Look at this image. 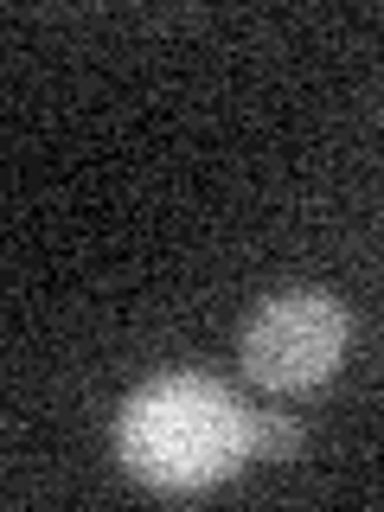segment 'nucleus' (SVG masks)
<instances>
[{
  "label": "nucleus",
  "mask_w": 384,
  "mask_h": 512,
  "mask_svg": "<svg viewBox=\"0 0 384 512\" xmlns=\"http://www.w3.org/2000/svg\"><path fill=\"white\" fill-rule=\"evenodd\" d=\"M116 461L154 493H205L256 461V404L212 372H154L122 397Z\"/></svg>",
  "instance_id": "1"
},
{
  "label": "nucleus",
  "mask_w": 384,
  "mask_h": 512,
  "mask_svg": "<svg viewBox=\"0 0 384 512\" xmlns=\"http://www.w3.org/2000/svg\"><path fill=\"white\" fill-rule=\"evenodd\" d=\"M352 346V308L327 288H282L263 295L237 333V365L256 391H320L333 372L346 365Z\"/></svg>",
  "instance_id": "2"
},
{
  "label": "nucleus",
  "mask_w": 384,
  "mask_h": 512,
  "mask_svg": "<svg viewBox=\"0 0 384 512\" xmlns=\"http://www.w3.org/2000/svg\"><path fill=\"white\" fill-rule=\"evenodd\" d=\"M301 448V423L288 410H256V461H288Z\"/></svg>",
  "instance_id": "3"
}]
</instances>
